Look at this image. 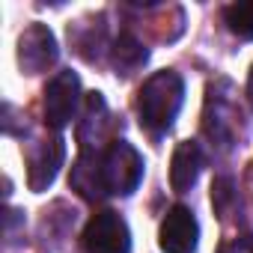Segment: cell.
<instances>
[{"mask_svg": "<svg viewBox=\"0 0 253 253\" xmlns=\"http://www.w3.org/2000/svg\"><path fill=\"white\" fill-rule=\"evenodd\" d=\"M238 203H241V197H238L235 179L232 176H217L211 182V206H214V214L226 220L232 214V209H238Z\"/></svg>", "mask_w": 253, "mask_h": 253, "instance_id": "obj_13", "label": "cell"}, {"mask_svg": "<svg viewBox=\"0 0 253 253\" xmlns=\"http://www.w3.org/2000/svg\"><path fill=\"white\" fill-rule=\"evenodd\" d=\"M113 116L101 98V92H86L84 98V113H81V125H78V143L81 152H101L107 149L113 140Z\"/></svg>", "mask_w": 253, "mask_h": 253, "instance_id": "obj_7", "label": "cell"}, {"mask_svg": "<svg viewBox=\"0 0 253 253\" xmlns=\"http://www.w3.org/2000/svg\"><path fill=\"white\" fill-rule=\"evenodd\" d=\"M200 244V223L188 206H173L158 229V247L164 253H197Z\"/></svg>", "mask_w": 253, "mask_h": 253, "instance_id": "obj_9", "label": "cell"}, {"mask_svg": "<svg viewBox=\"0 0 253 253\" xmlns=\"http://www.w3.org/2000/svg\"><path fill=\"white\" fill-rule=\"evenodd\" d=\"M223 21L238 39L250 42L253 39V0H241V3L223 6Z\"/></svg>", "mask_w": 253, "mask_h": 253, "instance_id": "obj_14", "label": "cell"}, {"mask_svg": "<svg viewBox=\"0 0 253 253\" xmlns=\"http://www.w3.org/2000/svg\"><path fill=\"white\" fill-rule=\"evenodd\" d=\"M223 81L209 86V98H206V113H203V131L206 137L220 146V149H232L238 143V134L244 128V113L241 107L229 98L232 92H220Z\"/></svg>", "mask_w": 253, "mask_h": 253, "instance_id": "obj_3", "label": "cell"}, {"mask_svg": "<svg viewBox=\"0 0 253 253\" xmlns=\"http://www.w3.org/2000/svg\"><path fill=\"white\" fill-rule=\"evenodd\" d=\"M63 158H66V143L57 131L30 140L27 143V185H30V191H36V194L48 191L63 167Z\"/></svg>", "mask_w": 253, "mask_h": 253, "instance_id": "obj_5", "label": "cell"}, {"mask_svg": "<svg viewBox=\"0 0 253 253\" xmlns=\"http://www.w3.org/2000/svg\"><path fill=\"white\" fill-rule=\"evenodd\" d=\"M57 39L51 33L48 24H30L21 36H18V66L24 75H42L57 63Z\"/></svg>", "mask_w": 253, "mask_h": 253, "instance_id": "obj_8", "label": "cell"}, {"mask_svg": "<svg viewBox=\"0 0 253 253\" xmlns=\"http://www.w3.org/2000/svg\"><path fill=\"white\" fill-rule=\"evenodd\" d=\"M149 63V48L134 36V33H119L110 45V66L119 78H131L134 72H140Z\"/></svg>", "mask_w": 253, "mask_h": 253, "instance_id": "obj_12", "label": "cell"}, {"mask_svg": "<svg viewBox=\"0 0 253 253\" xmlns=\"http://www.w3.org/2000/svg\"><path fill=\"white\" fill-rule=\"evenodd\" d=\"M69 42H72V48L86 63H98L101 60V51L107 48V24H104V15H95V18H86V21L72 24L69 27Z\"/></svg>", "mask_w": 253, "mask_h": 253, "instance_id": "obj_11", "label": "cell"}, {"mask_svg": "<svg viewBox=\"0 0 253 253\" xmlns=\"http://www.w3.org/2000/svg\"><path fill=\"white\" fill-rule=\"evenodd\" d=\"M81 107V78L72 69L57 72L45 86V122L48 128L63 131Z\"/></svg>", "mask_w": 253, "mask_h": 253, "instance_id": "obj_6", "label": "cell"}, {"mask_svg": "<svg viewBox=\"0 0 253 253\" xmlns=\"http://www.w3.org/2000/svg\"><path fill=\"white\" fill-rule=\"evenodd\" d=\"M185 101V81L173 69H161L149 75L137 92V116L140 125L152 134L161 137L170 131V125L176 122L179 110Z\"/></svg>", "mask_w": 253, "mask_h": 253, "instance_id": "obj_2", "label": "cell"}, {"mask_svg": "<svg viewBox=\"0 0 253 253\" xmlns=\"http://www.w3.org/2000/svg\"><path fill=\"white\" fill-rule=\"evenodd\" d=\"M247 98H250V104H253V69H250V78H247Z\"/></svg>", "mask_w": 253, "mask_h": 253, "instance_id": "obj_16", "label": "cell"}, {"mask_svg": "<svg viewBox=\"0 0 253 253\" xmlns=\"http://www.w3.org/2000/svg\"><path fill=\"white\" fill-rule=\"evenodd\" d=\"M217 253H253V232H244V235L220 241Z\"/></svg>", "mask_w": 253, "mask_h": 253, "instance_id": "obj_15", "label": "cell"}, {"mask_svg": "<svg viewBox=\"0 0 253 253\" xmlns=\"http://www.w3.org/2000/svg\"><path fill=\"white\" fill-rule=\"evenodd\" d=\"M203 170V149L197 140H182L170 158V185L176 194H188Z\"/></svg>", "mask_w": 253, "mask_h": 253, "instance_id": "obj_10", "label": "cell"}, {"mask_svg": "<svg viewBox=\"0 0 253 253\" xmlns=\"http://www.w3.org/2000/svg\"><path fill=\"white\" fill-rule=\"evenodd\" d=\"M143 179V158L128 140H113L101 152H81L69 173L72 191L98 203L104 197H131Z\"/></svg>", "mask_w": 253, "mask_h": 253, "instance_id": "obj_1", "label": "cell"}, {"mask_svg": "<svg viewBox=\"0 0 253 253\" xmlns=\"http://www.w3.org/2000/svg\"><path fill=\"white\" fill-rule=\"evenodd\" d=\"M84 253H131V229L119 211H95L81 235Z\"/></svg>", "mask_w": 253, "mask_h": 253, "instance_id": "obj_4", "label": "cell"}]
</instances>
